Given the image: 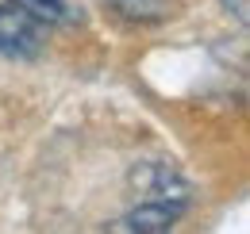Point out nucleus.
Returning <instances> with one entry per match:
<instances>
[{
	"label": "nucleus",
	"mask_w": 250,
	"mask_h": 234,
	"mask_svg": "<svg viewBox=\"0 0 250 234\" xmlns=\"http://www.w3.org/2000/svg\"><path fill=\"white\" fill-rule=\"evenodd\" d=\"M42 42H46V27L16 0H4L0 4V58L31 61L42 54Z\"/></svg>",
	"instance_id": "1"
},
{
	"label": "nucleus",
	"mask_w": 250,
	"mask_h": 234,
	"mask_svg": "<svg viewBox=\"0 0 250 234\" xmlns=\"http://www.w3.org/2000/svg\"><path fill=\"white\" fill-rule=\"evenodd\" d=\"M131 184L143 192V200H162V204H177V207H188L192 200V188L188 180L173 165L166 161H143L131 169Z\"/></svg>",
	"instance_id": "2"
},
{
	"label": "nucleus",
	"mask_w": 250,
	"mask_h": 234,
	"mask_svg": "<svg viewBox=\"0 0 250 234\" xmlns=\"http://www.w3.org/2000/svg\"><path fill=\"white\" fill-rule=\"evenodd\" d=\"M185 207L177 204H162V200H143L135 211H127L124 219L112 223V231H131V234H166L173 231V223L181 219Z\"/></svg>",
	"instance_id": "3"
},
{
	"label": "nucleus",
	"mask_w": 250,
	"mask_h": 234,
	"mask_svg": "<svg viewBox=\"0 0 250 234\" xmlns=\"http://www.w3.org/2000/svg\"><path fill=\"white\" fill-rule=\"evenodd\" d=\"M23 12H31L42 27H69V23H81V12L69 4V0H16Z\"/></svg>",
	"instance_id": "4"
},
{
	"label": "nucleus",
	"mask_w": 250,
	"mask_h": 234,
	"mask_svg": "<svg viewBox=\"0 0 250 234\" xmlns=\"http://www.w3.org/2000/svg\"><path fill=\"white\" fill-rule=\"evenodd\" d=\"M108 4L135 23H158L169 16V0H108Z\"/></svg>",
	"instance_id": "5"
},
{
	"label": "nucleus",
	"mask_w": 250,
	"mask_h": 234,
	"mask_svg": "<svg viewBox=\"0 0 250 234\" xmlns=\"http://www.w3.org/2000/svg\"><path fill=\"white\" fill-rule=\"evenodd\" d=\"M219 4H223L227 12H235V20L247 27V20H250V0H219Z\"/></svg>",
	"instance_id": "6"
}]
</instances>
